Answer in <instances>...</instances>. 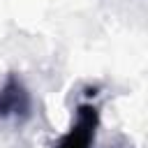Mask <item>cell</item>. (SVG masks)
Wrapping results in <instances>:
<instances>
[{
    "label": "cell",
    "instance_id": "obj_1",
    "mask_svg": "<svg viewBox=\"0 0 148 148\" xmlns=\"http://www.w3.org/2000/svg\"><path fill=\"white\" fill-rule=\"evenodd\" d=\"M99 127V106L92 102L79 104L69 130L58 139L56 148H90Z\"/></svg>",
    "mask_w": 148,
    "mask_h": 148
},
{
    "label": "cell",
    "instance_id": "obj_2",
    "mask_svg": "<svg viewBox=\"0 0 148 148\" xmlns=\"http://www.w3.org/2000/svg\"><path fill=\"white\" fill-rule=\"evenodd\" d=\"M32 116V97L25 83L9 74L7 81L0 86V120H28Z\"/></svg>",
    "mask_w": 148,
    "mask_h": 148
}]
</instances>
